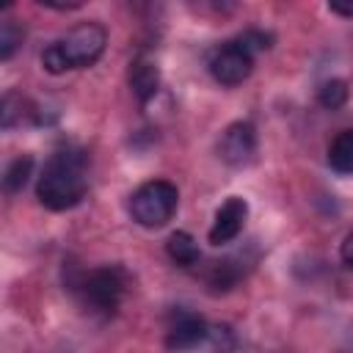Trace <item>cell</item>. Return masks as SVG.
<instances>
[{"mask_svg": "<svg viewBox=\"0 0 353 353\" xmlns=\"http://www.w3.org/2000/svg\"><path fill=\"white\" fill-rule=\"evenodd\" d=\"M30 174H33V157H30V154L14 157V160L8 163V168H6V174H3V190H6L8 196L19 193V190L28 185Z\"/></svg>", "mask_w": 353, "mask_h": 353, "instance_id": "4fadbf2b", "label": "cell"}, {"mask_svg": "<svg viewBox=\"0 0 353 353\" xmlns=\"http://www.w3.org/2000/svg\"><path fill=\"white\" fill-rule=\"evenodd\" d=\"M254 69V52L240 41V39H232V41H223L221 47L212 50L210 55V74L232 88V85H240Z\"/></svg>", "mask_w": 353, "mask_h": 353, "instance_id": "5b68a950", "label": "cell"}, {"mask_svg": "<svg viewBox=\"0 0 353 353\" xmlns=\"http://www.w3.org/2000/svg\"><path fill=\"white\" fill-rule=\"evenodd\" d=\"M207 323L193 314V312H176L174 320L168 323V331H165V347L174 350V353H182V350H193L196 345H201L207 339Z\"/></svg>", "mask_w": 353, "mask_h": 353, "instance_id": "ba28073f", "label": "cell"}, {"mask_svg": "<svg viewBox=\"0 0 353 353\" xmlns=\"http://www.w3.org/2000/svg\"><path fill=\"white\" fill-rule=\"evenodd\" d=\"M254 55L256 52H262V50H268L270 47V41H273V36L270 33H265V30H256V28H248V30H243L240 36H237Z\"/></svg>", "mask_w": 353, "mask_h": 353, "instance_id": "ac0fdd59", "label": "cell"}, {"mask_svg": "<svg viewBox=\"0 0 353 353\" xmlns=\"http://www.w3.org/2000/svg\"><path fill=\"white\" fill-rule=\"evenodd\" d=\"M204 345H207V353H237V336L226 323L210 325Z\"/></svg>", "mask_w": 353, "mask_h": 353, "instance_id": "e0dca14e", "label": "cell"}, {"mask_svg": "<svg viewBox=\"0 0 353 353\" xmlns=\"http://www.w3.org/2000/svg\"><path fill=\"white\" fill-rule=\"evenodd\" d=\"M130 88H132V94H135V99L141 105H146L157 94L160 69H157V63L152 58H146V55L132 58V63H130Z\"/></svg>", "mask_w": 353, "mask_h": 353, "instance_id": "9c48e42d", "label": "cell"}, {"mask_svg": "<svg viewBox=\"0 0 353 353\" xmlns=\"http://www.w3.org/2000/svg\"><path fill=\"white\" fill-rule=\"evenodd\" d=\"M218 157L232 165V168H243L248 163H254L256 157V130L251 121H234L223 130L221 141H218Z\"/></svg>", "mask_w": 353, "mask_h": 353, "instance_id": "8992f818", "label": "cell"}, {"mask_svg": "<svg viewBox=\"0 0 353 353\" xmlns=\"http://www.w3.org/2000/svg\"><path fill=\"white\" fill-rule=\"evenodd\" d=\"M328 165L336 174L353 176V130L339 132L328 146Z\"/></svg>", "mask_w": 353, "mask_h": 353, "instance_id": "8fae6325", "label": "cell"}, {"mask_svg": "<svg viewBox=\"0 0 353 353\" xmlns=\"http://www.w3.org/2000/svg\"><path fill=\"white\" fill-rule=\"evenodd\" d=\"M339 256H342V262H345V268L347 270H353V232L342 240V248H339Z\"/></svg>", "mask_w": 353, "mask_h": 353, "instance_id": "d6986e66", "label": "cell"}, {"mask_svg": "<svg viewBox=\"0 0 353 353\" xmlns=\"http://www.w3.org/2000/svg\"><path fill=\"white\" fill-rule=\"evenodd\" d=\"M108 44V30L99 22H80L66 36L55 39L41 52V66L50 74H61L66 69H83L99 61Z\"/></svg>", "mask_w": 353, "mask_h": 353, "instance_id": "7a4b0ae2", "label": "cell"}, {"mask_svg": "<svg viewBox=\"0 0 353 353\" xmlns=\"http://www.w3.org/2000/svg\"><path fill=\"white\" fill-rule=\"evenodd\" d=\"M127 292V273L124 268L119 265H105V268H97L91 270L88 276H83L80 281V295H83V303L97 312V314H113L121 303Z\"/></svg>", "mask_w": 353, "mask_h": 353, "instance_id": "277c9868", "label": "cell"}, {"mask_svg": "<svg viewBox=\"0 0 353 353\" xmlns=\"http://www.w3.org/2000/svg\"><path fill=\"white\" fill-rule=\"evenodd\" d=\"M245 218H248V201L240 199V196H229V199L218 207V212H215V221H212L210 234H207L210 243H212V245H226V243H232V240L243 232Z\"/></svg>", "mask_w": 353, "mask_h": 353, "instance_id": "52a82bcc", "label": "cell"}, {"mask_svg": "<svg viewBox=\"0 0 353 353\" xmlns=\"http://www.w3.org/2000/svg\"><path fill=\"white\" fill-rule=\"evenodd\" d=\"M88 190V154L83 149H58L41 168L36 199L55 212L72 210Z\"/></svg>", "mask_w": 353, "mask_h": 353, "instance_id": "6da1fadb", "label": "cell"}, {"mask_svg": "<svg viewBox=\"0 0 353 353\" xmlns=\"http://www.w3.org/2000/svg\"><path fill=\"white\" fill-rule=\"evenodd\" d=\"M234 262H237L234 256L212 262L210 270H207V284H210L212 290H232V287L240 281V276H243V268L234 265Z\"/></svg>", "mask_w": 353, "mask_h": 353, "instance_id": "5bb4252c", "label": "cell"}, {"mask_svg": "<svg viewBox=\"0 0 353 353\" xmlns=\"http://www.w3.org/2000/svg\"><path fill=\"white\" fill-rule=\"evenodd\" d=\"M328 11L339 17H353V3H328Z\"/></svg>", "mask_w": 353, "mask_h": 353, "instance_id": "ffe728a7", "label": "cell"}, {"mask_svg": "<svg viewBox=\"0 0 353 353\" xmlns=\"http://www.w3.org/2000/svg\"><path fill=\"white\" fill-rule=\"evenodd\" d=\"M165 251H168V256H171L176 265H182V268L199 265V259H201V251H199L193 234H188V232H174V234L168 237V243H165Z\"/></svg>", "mask_w": 353, "mask_h": 353, "instance_id": "7c38bea8", "label": "cell"}, {"mask_svg": "<svg viewBox=\"0 0 353 353\" xmlns=\"http://www.w3.org/2000/svg\"><path fill=\"white\" fill-rule=\"evenodd\" d=\"M22 39H25V28L14 17H3L0 19V61H11Z\"/></svg>", "mask_w": 353, "mask_h": 353, "instance_id": "9a60e30c", "label": "cell"}, {"mask_svg": "<svg viewBox=\"0 0 353 353\" xmlns=\"http://www.w3.org/2000/svg\"><path fill=\"white\" fill-rule=\"evenodd\" d=\"M336 353H353V331L347 334V339H345V345L336 350Z\"/></svg>", "mask_w": 353, "mask_h": 353, "instance_id": "44dd1931", "label": "cell"}, {"mask_svg": "<svg viewBox=\"0 0 353 353\" xmlns=\"http://www.w3.org/2000/svg\"><path fill=\"white\" fill-rule=\"evenodd\" d=\"M25 121H39L33 105H30L22 94L8 91V94L3 97V105H0V124H3V130L22 127Z\"/></svg>", "mask_w": 353, "mask_h": 353, "instance_id": "30bf717a", "label": "cell"}, {"mask_svg": "<svg viewBox=\"0 0 353 353\" xmlns=\"http://www.w3.org/2000/svg\"><path fill=\"white\" fill-rule=\"evenodd\" d=\"M350 97V88L342 77H331L325 80L320 88H317V102L325 108V110H339Z\"/></svg>", "mask_w": 353, "mask_h": 353, "instance_id": "2e32d148", "label": "cell"}, {"mask_svg": "<svg viewBox=\"0 0 353 353\" xmlns=\"http://www.w3.org/2000/svg\"><path fill=\"white\" fill-rule=\"evenodd\" d=\"M179 204V190L168 179H152L143 182L132 196H130V215L135 223L146 229H160L165 226Z\"/></svg>", "mask_w": 353, "mask_h": 353, "instance_id": "3957f363", "label": "cell"}]
</instances>
